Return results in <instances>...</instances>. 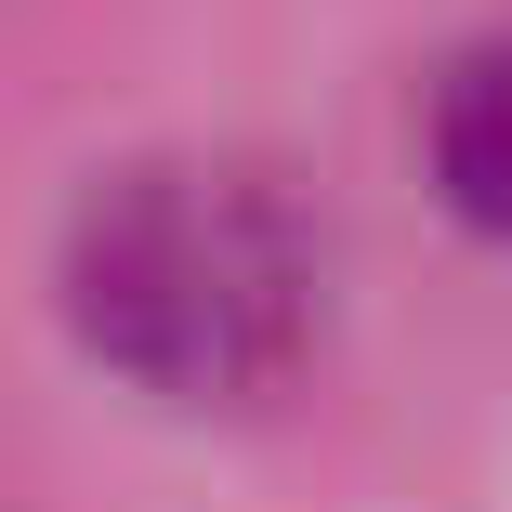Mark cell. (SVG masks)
<instances>
[{
    "label": "cell",
    "mask_w": 512,
    "mask_h": 512,
    "mask_svg": "<svg viewBox=\"0 0 512 512\" xmlns=\"http://www.w3.org/2000/svg\"><path fill=\"white\" fill-rule=\"evenodd\" d=\"M66 316L119 381L224 407L302 368L329 316L316 224L237 158H132L66 224Z\"/></svg>",
    "instance_id": "obj_1"
},
{
    "label": "cell",
    "mask_w": 512,
    "mask_h": 512,
    "mask_svg": "<svg viewBox=\"0 0 512 512\" xmlns=\"http://www.w3.org/2000/svg\"><path fill=\"white\" fill-rule=\"evenodd\" d=\"M421 145H434V197H447V211H460L473 237H512V27L447 53Z\"/></svg>",
    "instance_id": "obj_2"
}]
</instances>
